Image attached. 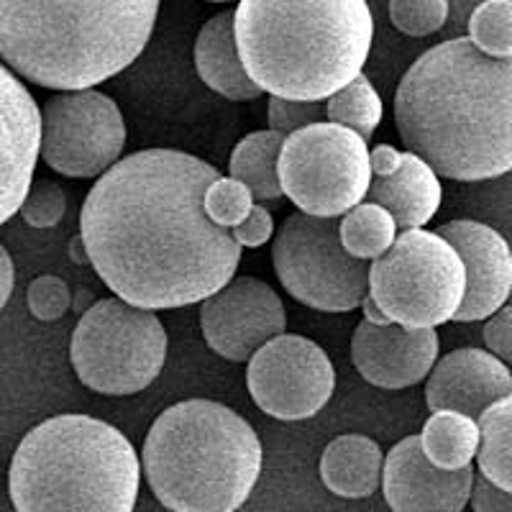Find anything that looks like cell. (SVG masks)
<instances>
[{
  "instance_id": "6da1fadb",
  "label": "cell",
  "mask_w": 512,
  "mask_h": 512,
  "mask_svg": "<svg viewBox=\"0 0 512 512\" xmlns=\"http://www.w3.org/2000/svg\"><path fill=\"white\" fill-rule=\"evenodd\" d=\"M218 169L177 149H144L113 164L80 213L90 267L123 303L169 310L208 300L241 262L228 228L205 213Z\"/></svg>"
},
{
  "instance_id": "7a4b0ae2",
  "label": "cell",
  "mask_w": 512,
  "mask_h": 512,
  "mask_svg": "<svg viewBox=\"0 0 512 512\" xmlns=\"http://www.w3.org/2000/svg\"><path fill=\"white\" fill-rule=\"evenodd\" d=\"M402 144L436 175L482 182L512 172V57L479 52L469 36L413 62L395 93Z\"/></svg>"
},
{
  "instance_id": "3957f363",
  "label": "cell",
  "mask_w": 512,
  "mask_h": 512,
  "mask_svg": "<svg viewBox=\"0 0 512 512\" xmlns=\"http://www.w3.org/2000/svg\"><path fill=\"white\" fill-rule=\"evenodd\" d=\"M233 36L262 93L315 103L361 75L374 18L367 0H239Z\"/></svg>"
},
{
  "instance_id": "277c9868",
  "label": "cell",
  "mask_w": 512,
  "mask_h": 512,
  "mask_svg": "<svg viewBox=\"0 0 512 512\" xmlns=\"http://www.w3.org/2000/svg\"><path fill=\"white\" fill-rule=\"evenodd\" d=\"M159 0H0V59L41 88L111 80L152 39Z\"/></svg>"
},
{
  "instance_id": "5b68a950",
  "label": "cell",
  "mask_w": 512,
  "mask_h": 512,
  "mask_svg": "<svg viewBox=\"0 0 512 512\" xmlns=\"http://www.w3.org/2000/svg\"><path fill=\"white\" fill-rule=\"evenodd\" d=\"M141 464L167 510L236 512L262 474V441L221 402L185 400L154 420Z\"/></svg>"
},
{
  "instance_id": "8992f818",
  "label": "cell",
  "mask_w": 512,
  "mask_h": 512,
  "mask_svg": "<svg viewBox=\"0 0 512 512\" xmlns=\"http://www.w3.org/2000/svg\"><path fill=\"white\" fill-rule=\"evenodd\" d=\"M141 461L118 428L54 415L18 443L8 472L16 512H134Z\"/></svg>"
},
{
  "instance_id": "52a82bcc",
  "label": "cell",
  "mask_w": 512,
  "mask_h": 512,
  "mask_svg": "<svg viewBox=\"0 0 512 512\" xmlns=\"http://www.w3.org/2000/svg\"><path fill=\"white\" fill-rule=\"evenodd\" d=\"M464 292V262L436 231L408 228L369 264V297L402 328H436L454 320Z\"/></svg>"
},
{
  "instance_id": "ba28073f",
  "label": "cell",
  "mask_w": 512,
  "mask_h": 512,
  "mask_svg": "<svg viewBox=\"0 0 512 512\" xmlns=\"http://www.w3.org/2000/svg\"><path fill=\"white\" fill-rule=\"evenodd\" d=\"M70 361L80 382L98 395H136L162 374L167 333L154 310L105 297L77 323Z\"/></svg>"
},
{
  "instance_id": "9c48e42d",
  "label": "cell",
  "mask_w": 512,
  "mask_h": 512,
  "mask_svg": "<svg viewBox=\"0 0 512 512\" xmlns=\"http://www.w3.org/2000/svg\"><path fill=\"white\" fill-rule=\"evenodd\" d=\"M282 195L313 218H341L372 185L367 141L351 128L320 121L290 134L277 159Z\"/></svg>"
},
{
  "instance_id": "30bf717a",
  "label": "cell",
  "mask_w": 512,
  "mask_h": 512,
  "mask_svg": "<svg viewBox=\"0 0 512 512\" xmlns=\"http://www.w3.org/2000/svg\"><path fill=\"white\" fill-rule=\"evenodd\" d=\"M341 218L292 213L272 246L274 272L297 303L323 313H349L369 295V262L341 246Z\"/></svg>"
},
{
  "instance_id": "8fae6325",
  "label": "cell",
  "mask_w": 512,
  "mask_h": 512,
  "mask_svg": "<svg viewBox=\"0 0 512 512\" xmlns=\"http://www.w3.org/2000/svg\"><path fill=\"white\" fill-rule=\"evenodd\" d=\"M126 146V123L113 98L98 90L59 93L41 111L39 157L64 177H103Z\"/></svg>"
},
{
  "instance_id": "7c38bea8",
  "label": "cell",
  "mask_w": 512,
  "mask_h": 512,
  "mask_svg": "<svg viewBox=\"0 0 512 512\" xmlns=\"http://www.w3.org/2000/svg\"><path fill=\"white\" fill-rule=\"evenodd\" d=\"M249 395L277 420H308L326 408L336 387L328 354L303 336L272 338L249 359Z\"/></svg>"
},
{
  "instance_id": "4fadbf2b",
  "label": "cell",
  "mask_w": 512,
  "mask_h": 512,
  "mask_svg": "<svg viewBox=\"0 0 512 512\" xmlns=\"http://www.w3.org/2000/svg\"><path fill=\"white\" fill-rule=\"evenodd\" d=\"M200 328L218 356L249 361L264 344L285 333L287 313L272 285L256 277H233L203 300Z\"/></svg>"
},
{
  "instance_id": "5bb4252c",
  "label": "cell",
  "mask_w": 512,
  "mask_h": 512,
  "mask_svg": "<svg viewBox=\"0 0 512 512\" xmlns=\"http://www.w3.org/2000/svg\"><path fill=\"white\" fill-rule=\"evenodd\" d=\"M39 149V105L24 82L0 62V226L24 205Z\"/></svg>"
},
{
  "instance_id": "9a60e30c",
  "label": "cell",
  "mask_w": 512,
  "mask_h": 512,
  "mask_svg": "<svg viewBox=\"0 0 512 512\" xmlns=\"http://www.w3.org/2000/svg\"><path fill=\"white\" fill-rule=\"evenodd\" d=\"M474 469L443 472L425 459L420 436L402 438L384 456L382 492L392 512H461L472 497Z\"/></svg>"
},
{
  "instance_id": "2e32d148",
  "label": "cell",
  "mask_w": 512,
  "mask_h": 512,
  "mask_svg": "<svg viewBox=\"0 0 512 512\" xmlns=\"http://www.w3.org/2000/svg\"><path fill=\"white\" fill-rule=\"evenodd\" d=\"M438 236L454 246L466 269L464 303L454 320L472 323L495 315L512 292V249L500 233L479 221H448Z\"/></svg>"
},
{
  "instance_id": "e0dca14e",
  "label": "cell",
  "mask_w": 512,
  "mask_h": 512,
  "mask_svg": "<svg viewBox=\"0 0 512 512\" xmlns=\"http://www.w3.org/2000/svg\"><path fill=\"white\" fill-rule=\"evenodd\" d=\"M351 359L361 377L382 390L423 382L438 361L436 328L372 326L361 320L351 338Z\"/></svg>"
},
{
  "instance_id": "ac0fdd59",
  "label": "cell",
  "mask_w": 512,
  "mask_h": 512,
  "mask_svg": "<svg viewBox=\"0 0 512 512\" xmlns=\"http://www.w3.org/2000/svg\"><path fill=\"white\" fill-rule=\"evenodd\" d=\"M512 395V374L507 364L484 349H456L436 361L425 384L428 410H454L477 420L497 400Z\"/></svg>"
},
{
  "instance_id": "d6986e66",
  "label": "cell",
  "mask_w": 512,
  "mask_h": 512,
  "mask_svg": "<svg viewBox=\"0 0 512 512\" xmlns=\"http://www.w3.org/2000/svg\"><path fill=\"white\" fill-rule=\"evenodd\" d=\"M369 203L382 205L397 228H423L441 208L443 187L418 154L402 152V162L392 177H372Z\"/></svg>"
},
{
  "instance_id": "ffe728a7",
  "label": "cell",
  "mask_w": 512,
  "mask_h": 512,
  "mask_svg": "<svg viewBox=\"0 0 512 512\" xmlns=\"http://www.w3.org/2000/svg\"><path fill=\"white\" fill-rule=\"evenodd\" d=\"M192 54H195V70L200 80L213 93L228 100H239V103L256 100L262 95V90L251 82L241 64L236 36H233V11H223L210 18L200 29Z\"/></svg>"
},
{
  "instance_id": "44dd1931",
  "label": "cell",
  "mask_w": 512,
  "mask_h": 512,
  "mask_svg": "<svg viewBox=\"0 0 512 512\" xmlns=\"http://www.w3.org/2000/svg\"><path fill=\"white\" fill-rule=\"evenodd\" d=\"M382 469V448L361 433L333 438L320 456V479L333 495L346 500L372 497L382 484Z\"/></svg>"
},
{
  "instance_id": "7402d4cb",
  "label": "cell",
  "mask_w": 512,
  "mask_h": 512,
  "mask_svg": "<svg viewBox=\"0 0 512 512\" xmlns=\"http://www.w3.org/2000/svg\"><path fill=\"white\" fill-rule=\"evenodd\" d=\"M425 459L443 472H459L472 466L479 451V425L469 415L438 410L425 420L420 433Z\"/></svg>"
},
{
  "instance_id": "603a6c76",
  "label": "cell",
  "mask_w": 512,
  "mask_h": 512,
  "mask_svg": "<svg viewBox=\"0 0 512 512\" xmlns=\"http://www.w3.org/2000/svg\"><path fill=\"white\" fill-rule=\"evenodd\" d=\"M287 136L272 128L254 131L233 146L228 172L233 180L244 182L254 200H277L282 195L280 177H277V159Z\"/></svg>"
},
{
  "instance_id": "cb8c5ba5",
  "label": "cell",
  "mask_w": 512,
  "mask_h": 512,
  "mask_svg": "<svg viewBox=\"0 0 512 512\" xmlns=\"http://www.w3.org/2000/svg\"><path fill=\"white\" fill-rule=\"evenodd\" d=\"M479 472L512 495V395L479 415Z\"/></svg>"
},
{
  "instance_id": "d4e9b609",
  "label": "cell",
  "mask_w": 512,
  "mask_h": 512,
  "mask_svg": "<svg viewBox=\"0 0 512 512\" xmlns=\"http://www.w3.org/2000/svg\"><path fill=\"white\" fill-rule=\"evenodd\" d=\"M338 236H341V246L354 259L374 262L395 244L397 223L382 205L359 203L349 213H344L338 223Z\"/></svg>"
},
{
  "instance_id": "484cf974",
  "label": "cell",
  "mask_w": 512,
  "mask_h": 512,
  "mask_svg": "<svg viewBox=\"0 0 512 512\" xmlns=\"http://www.w3.org/2000/svg\"><path fill=\"white\" fill-rule=\"evenodd\" d=\"M382 116V98H379V93L374 90L372 82H369V77L364 75L354 77L346 88H341L326 100L328 121L351 128L364 141L372 139L377 126L382 123Z\"/></svg>"
},
{
  "instance_id": "4316f807",
  "label": "cell",
  "mask_w": 512,
  "mask_h": 512,
  "mask_svg": "<svg viewBox=\"0 0 512 512\" xmlns=\"http://www.w3.org/2000/svg\"><path fill=\"white\" fill-rule=\"evenodd\" d=\"M469 39L489 57H512V0H484L469 18Z\"/></svg>"
},
{
  "instance_id": "83f0119b",
  "label": "cell",
  "mask_w": 512,
  "mask_h": 512,
  "mask_svg": "<svg viewBox=\"0 0 512 512\" xmlns=\"http://www.w3.org/2000/svg\"><path fill=\"white\" fill-rule=\"evenodd\" d=\"M203 205L210 221L231 231L249 218L251 208H254V195L244 182L233 180V177H218L205 190Z\"/></svg>"
},
{
  "instance_id": "f1b7e54d",
  "label": "cell",
  "mask_w": 512,
  "mask_h": 512,
  "mask_svg": "<svg viewBox=\"0 0 512 512\" xmlns=\"http://www.w3.org/2000/svg\"><path fill=\"white\" fill-rule=\"evenodd\" d=\"M448 0H390V21L405 36H431L443 29Z\"/></svg>"
},
{
  "instance_id": "f546056e",
  "label": "cell",
  "mask_w": 512,
  "mask_h": 512,
  "mask_svg": "<svg viewBox=\"0 0 512 512\" xmlns=\"http://www.w3.org/2000/svg\"><path fill=\"white\" fill-rule=\"evenodd\" d=\"M64 210H67V198L62 187L52 180H36L31 182L18 213L31 228H54L64 218Z\"/></svg>"
},
{
  "instance_id": "4dcf8cb0",
  "label": "cell",
  "mask_w": 512,
  "mask_h": 512,
  "mask_svg": "<svg viewBox=\"0 0 512 512\" xmlns=\"http://www.w3.org/2000/svg\"><path fill=\"white\" fill-rule=\"evenodd\" d=\"M26 303H29L31 315L36 320L52 323V320H59L70 310L72 292L62 277L44 274V277H36L29 285V290H26Z\"/></svg>"
},
{
  "instance_id": "1f68e13d",
  "label": "cell",
  "mask_w": 512,
  "mask_h": 512,
  "mask_svg": "<svg viewBox=\"0 0 512 512\" xmlns=\"http://www.w3.org/2000/svg\"><path fill=\"white\" fill-rule=\"evenodd\" d=\"M269 128L282 136H290L295 131L313 123L326 121V103L315 100V103H305V100H282L269 98Z\"/></svg>"
},
{
  "instance_id": "d6a6232c",
  "label": "cell",
  "mask_w": 512,
  "mask_h": 512,
  "mask_svg": "<svg viewBox=\"0 0 512 512\" xmlns=\"http://www.w3.org/2000/svg\"><path fill=\"white\" fill-rule=\"evenodd\" d=\"M482 336L489 354L502 364H512V305H502L495 315H489Z\"/></svg>"
},
{
  "instance_id": "836d02e7",
  "label": "cell",
  "mask_w": 512,
  "mask_h": 512,
  "mask_svg": "<svg viewBox=\"0 0 512 512\" xmlns=\"http://www.w3.org/2000/svg\"><path fill=\"white\" fill-rule=\"evenodd\" d=\"M274 233V218L267 208L256 205L251 208L249 218H246L241 226L231 228V236L236 239V244L246 246V249H256V246H264Z\"/></svg>"
},
{
  "instance_id": "e575fe53",
  "label": "cell",
  "mask_w": 512,
  "mask_h": 512,
  "mask_svg": "<svg viewBox=\"0 0 512 512\" xmlns=\"http://www.w3.org/2000/svg\"><path fill=\"white\" fill-rule=\"evenodd\" d=\"M472 507L474 512H512V495L505 489L495 487L484 477H474L472 484Z\"/></svg>"
},
{
  "instance_id": "d590c367",
  "label": "cell",
  "mask_w": 512,
  "mask_h": 512,
  "mask_svg": "<svg viewBox=\"0 0 512 512\" xmlns=\"http://www.w3.org/2000/svg\"><path fill=\"white\" fill-rule=\"evenodd\" d=\"M402 162V152L392 144H377L369 152V169L372 177H392Z\"/></svg>"
},
{
  "instance_id": "8d00e7d4",
  "label": "cell",
  "mask_w": 512,
  "mask_h": 512,
  "mask_svg": "<svg viewBox=\"0 0 512 512\" xmlns=\"http://www.w3.org/2000/svg\"><path fill=\"white\" fill-rule=\"evenodd\" d=\"M13 285H16V269H13V259L6 251V246L0 244V310L6 308L8 297H11Z\"/></svg>"
},
{
  "instance_id": "74e56055",
  "label": "cell",
  "mask_w": 512,
  "mask_h": 512,
  "mask_svg": "<svg viewBox=\"0 0 512 512\" xmlns=\"http://www.w3.org/2000/svg\"><path fill=\"white\" fill-rule=\"evenodd\" d=\"M361 310H364V320H367V323H372V326H390V318H387V315L379 310V305L374 303L369 295L361 300Z\"/></svg>"
},
{
  "instance_id": "f35d334b",
  "label": "cell",
  "mask_w": 512,
  "mask_h": 512,
  "mask_svg": "<svg viewBox=\"0 0 512 512\" xmlns=\"http://www.w3.org/2000/svg\"><path fill=\"white\" fill-rule=\"evenodd\" d=\"M70 259L75 264H80V267H88L90 264L88 249H85V241H82V236H75V239L70 241Z\"/></svg>"
},
{
  "instance_id": "ab89813d",
  "label": "cell",
  "mask_w": 512,
  "mask_h": 512,
  "mask_svg": "<svg viewBox=\"0 0 512 512\" xmlns=\"http://www.w3.org/2000/svg\"><path fill=\"white\" fill-rule=\"evenodd\" d=\"M208 3H228V0H208Z\"/></svg>"
}]
</instances>
